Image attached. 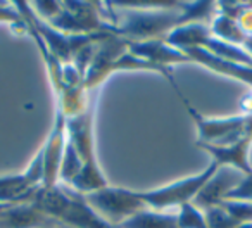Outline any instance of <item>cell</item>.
Wrapping results in <instances>:
<instances>
[]
</instances>
